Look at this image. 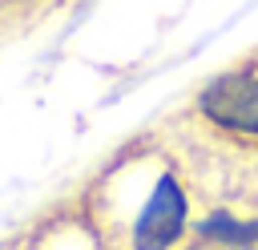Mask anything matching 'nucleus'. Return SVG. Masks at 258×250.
<instances>
[{
    "label": "nucleus",
    "instance_id": "3",
    "mask_svg": "<svg viewBox=\"0 0 258 250\" xmlns=\"http://www.w3.org/2000/svg\"><path fill=\"white\" fill-rule=\"evenodd\" d=\"M194 250H258V246H222V242H198Z\"/></svg>",
    "mask_w": 258,
    "mask_h": 250
},
{
    "label": "nucleus",
    "instance_id": "2",
    "mask_svg": "<svg viewBox=\"0 0 258 250\" xmlns=\"http://www.w3.org/2000/svg\"><path fill=\"white\" fill-rule=\"evenodd\" d=\"M198 113L230 137L258 141V69L218 73L198 93Z\"/></svg>",
    "mask_w": 258,
    "mask_h": 250
},
{
    "label": "nucleus",
    "instance_id": "1",
    "mask_svg": "<svg viewBox=\"0 0 258 250\" xmlns=\"http://www.w3.org/2000/svg\"><path fill=\"white\" fill-rule=\"evenodd\" d=\"M189 230V194L173 169H157L133 222H129V250H173Z\"/></svg>",
    "mask_w": 258,
    "mask_h": 250
}]
</instances>
